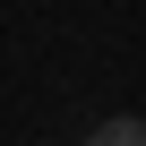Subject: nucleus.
<instances>
[{"mask_svg":"<svg viewBox=\"0 0 146 146\" xmlns=\"http://www.w3.org/2000/svg\"><path fill=\"white\" fill-rule=\"evenodd\" d=\"M86 146H146V120H137V112H112V120L86 129Z\"/></svg>","mask_w":146,"mask_h":146,"instance_id":"f257e3e1","label":"nucleus"}]
</instances>
